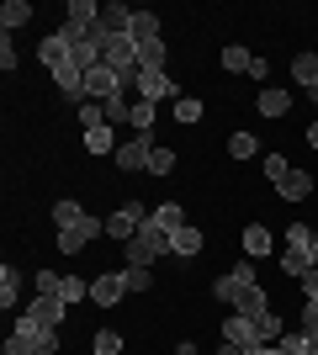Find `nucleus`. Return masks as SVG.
I'll use <instances>...</instances> for the list:
<instances>
[{"label":"nucleus","instance_id":"obj_38","mask_svg":"<svg viewBox=\"0 0 318 355\" xmlns=\"http://www.w3.org/2000/svg\"><path fill=\"white\" fill-rule=\"evenodd\" d=\"M281 270H287V276H297V282H303V276H308V270H313V266H308V254L287 250V254H281Z\"/></svg>","mask_w":318,"mask_h":355},{"label":"nucleus","instance_id":"obj_16","mask_svg":"<svg viewBox=\"0 0 318 355\" xmlns=\"http://www.w3.org/2000/svg\"><path fill=\"white\" fill-rule=\"evenodd\" d=\"M202 244H207V239H202V228H191V223L170 234V254H186V260H191V254H202Z\"/></svg>","mask_w":318,"mask_h":355},{"label":"nucleus","instance_id":"obj_2","mask_svg":"<svg viewBox=\"0 0 318 355\" xmlns=\"http://www.w3.org/2000/svg\"><path fill=\"white\" fill-rule=\"evenodd\" d=\"M6 355H59V329H37V324H21L6 334Z\"/></svg>","mask_w":318,"mask_h":355},{"label":"nucleus","instance_id":"obj_45","mask_svg":"<svg viewBox=\"0 0 318 355\" xmlns=\"http://www.w3.org/2000/svg\"><path fill=\"white\" fill-rule=\"evenodd\" d=\"M303 297H318V270H308V276H303Z\"/></svg>","mask_w":318,"mask_h":355},{"label":"nucleus","instance_id":"obj_24","mask_svg":"<svg viewBox=\"0 0 318 355\" xmlns=\"http://www.w3.org/2000/svg\"><path fill=\"white\" fill-rule=\"evenodd\" d=\"M149 218L159 223L165 234H175V228H186V212H181V202H159V207H154Z\"/></svg>","mask_w":318,"mask_h":355},{"label":"nucleus","instance_id":"obj_18","mask_svg":"<svg viewBox=\"0 0 318 355\" xmlns=\"http://www.w3.org/2000/svg\"><path fill=\"white\" fill-rule=\"evenodd\" d=\"M244 254H249V260L271 254V228H265V223H249V228H244Z\"/></svg>","mask_w":318,"mask_h":355},{"label":"nucleus","instance_id":"obj_9","mask_svg":"<svg viewBox=\"0 0 318 355\" xmlns=\"http://www.w3.org/2000/svg\"><path fill=\"white\" fill-rule=\"evenodd\" d=\"M143 218H149V212L138 207V202H127V207H117V212H112V218H106V234L127 244V239H133L138 228H143Z\"/></svg>","mask_w":318,"mask_h":355},{"label":"nucleus","instance_id":"obj_34","mask_svg":"<svg viewBox=\"0 0 318 355\" xmlns=\"http://www.w3.org/2000/svg\"><path fill=\"white\" fill-rule=\"evenodd\" d=\"M175 170V148H159L154 144V154H149V175H170Z\"/></svg>","mask_w":318,"mask_h":355},{"label":"nucleus","instance_id":"obj_47","mask_svg":"<svg viewBox=\"0 0 318 355\" xmlns=\"http://www.w3.org/2000/svg\"><path fill=\"white\" fill-rule=\"evenodd\" d=\"M303 144H308V148H318V122L308 128V138H303Z\"/></svg>","mask_w":318,"mask_h":355},{"label":"nucleus","instance_id":"obj_3","mask_svg":"<svg viewBox=\"0 0 318 355\" xmlns=\"http://www.w3.org/2000/svg\"><path fill=\"white\" fill-rule=\"evenodd\" d=\"M101 64L122 74V85H133V80H138V43H133V37H106Z\"/></svg>","mask_w":318,"mask_h":355},{"label":"nucleus","instance_id":"obj_40","mask_svg":"<svg viewBox=\"0 0 318 355\" xmlns=\"http://www.w3.org/2000/svg\"><path fill=\"white\" fill-rule=\"evenodd\" d=\"M154 128V101H133V133H149Z\"/></svg>","mask_w":318,"mask_h":355},{"label":"nucleus","instance_id":"obj_30","mask_svg":"<svg viewBox=\"0 0 318 355\" xmlns=\"http://www.w3.org/2000/svg\"><path fill=\"white\" fill-rule=\"evenodd\" d=\"M228 154H233V159H255V154H260V138L255 133H233V138H228Z\"/></svg>","mask_w":318,"mask_h":355},{"label":"nucleus","instance_id":"obj_42","mask_svg":"<svg viewBox=\"0 0 318 355\" xmlns=\"http://www.w3.org/2000/svg\"><path fill=\"white\" fill-rule=\"evenodd\" d=\"M303 334H318V297H303Z\"/></svg>","mask_w":318,"mask_h":355},{"label":"nucleus","instance_id":"obj_48","mask_svg":"<svg viewBox=\"0 0 318 355\" xmlns=\"http://www.w3.org/2000/svg\"><path fill=\"white\" fill-rule=\"evenodd\" d=\"M308 266H313V270H318V239H313V250H308Z\"/></svg>","mask_w":318,"mask_h":355},{"label":"nucleus","instance_id":"obj_4","mask_svg":"<svg viewBox=\"0 0 318 355\" xmlns=\"http://www.w3.org/2000/svg\"><path fill=\"white\" fill-rule=\"evenodd\" d=\"M249 286H260V282H255V260H239V266L228 270V276H218V282H212V297L233 308V302H239V297L249 292Z\"/></svg>","mask_w":318,"mask_h":355},{"label":"nucleus","instance_id":"obj_50","mask_svg":"<svg viewBox=\"0 0 318 355\" xmlns=\"http://www.w3.org/2000/svg\"><path fill=\"white\" fill-rule=\"evenodd\" d=\"M308 101H318V90H308Z\"/></svg>","mask_w":318,"mask_h":355},{"label":"nucleus","instance_id":"obj_14","mask_svg":"<svg viewBox=\"0 0 318 355\" xmlns=\"http://www.w3.org/2000/svg\"><path fill=\"white\" fill-rule=\"evenodd\" d=\"M101 27H106V37H127L133 32V11L127 6H101Z\"/></svg>","mask_w":318,"mask_h":355},{"label":"nucleus","instance_id":"obj_44","mask_svg":"<svg viewBox=\"0 0 318 355\" xmlns=\"http://www.w3.org/2000/svg\"><path fill=\"white\" fill-rule=\"evenodd\" d=\"M0 69H6V74L16 69V48H11V37H6V43H0Z\"/></svg>","mask_w":318,"mask_h":355},{"label":"nucleus","instance_id":"obj_21","mask_svg":"<svg viewBox=\"0 0 318 355\" xmlns=\"http://www.w3.org/2000/svg\"><path fill=\"white\" fill-rule=\"evenodd\" d=\"M292 80L308 85V90H318V53H297V59H292Z\"/></svg>","mask_w":318,"mask_h":355},{"label":"nucleus","instance_id":"obj_12","mask_svg":"<svg viewBox=\"0 0 318 355\" xmlns=\"http://www.w3.org/2000/svg\"><path fill=\"white\" fill-rule=\"evenodd\" d=\"M138 101H159V96H181V85L170 80V74H149V69H138Z\"/></svg>","mask_w":318,"mask_h":355},{"label":"nucleus","instance_id":"obj_39","mask_svg":"<svg viewBox=\"0 0 318 355\" xmlns=\"http://www.w3.org/2000/svg\"><path fill=\"white\" fill-rule=\"evenodd\" d=\"M175 122H202V101H191V96H175Z\"/></svg>","mask_w":318,"mask_h":355},{"label":"nucleus","instance_id":"obj_43","mask_svg":"<svg viewBox=\"0 0 318 355\" xmlns=\"http://www.w3.org/2000/svg\"><path fill=\"white\" fill-rule=\"evenodd\" d=\"M59 282H64V276H53V270H37V297H59Z\"/></svg>","mask_w":318,"mask_h":355},{"label":"nucleus","instance_id":"obj_31","mask_svg":"<svg viewBox=\"0 0 318 355\" xmlns=\"http://www.w3.org/2000/svg\"><path fill=\"white\" fill-rule=\"evenodd\" d=\"M313 228H308V223H292V228H287V250H297V254H308V250H313Z\"/></svg>","mask_w":318,"mask_h":355},{"label":"nucleus","instance_id":"obj_13","mask_svg":"<svg viewBox=\"0 0 318 355\" xmlns=\"http://www.w3.org/2000/svg\"><path fill=\"white\" fill-rule=\"evenodd\" d=\"M37 59H43V64H48V74H53V69H64V64L75 59V48L64 43V32H48L43 43H37Z\"/></svg>","mask_w":318,"mask_h":355},{"label":"nucleus","instance_id":"obj_1","mask_svg":"<svg viewBox=\"0 0 318 355\" xmlns=\"http://www.w3.org/2000/svg\"><path fill=\"white\" fill-rule=\"evenodd\" d=\"M122 254H127V266H154L159 254H170V234H165L154 218H143V228L122 244Z\"/></svg>","mask_w":318,"mask_h":355},{"label":"nucleus","instance_id":"obj_20","mask_svg":"<svg viewBox=\"0 0 318 355\" xmlns=\"http://www.w3.org/2000/svg\"><path fill=\"white\" fill-rule=\"evenodd\" d=\"M16 297H21V270H16V266H0V308L11 313Z\"/></svg>","mask_w":318,"mask_h":355},{"label":"nucleus","instance_id":"obj_5","mask_svg":"<svg viewBox=\"0 0 318 355\" xmlns=\"http://www.w3.org/2000/svg\"><path fill=\"white\" fill-rule=\"evenodd\" d=\"M64 313H69V302L64 297H32L27 308H21V324H37V329H59Z\"/></svg>","mask_w":318,"mask_h":355},{"label":"nucleus","instance_id":"obj_26","mask_svg":"<svg viewBox=\"0 0 318 355\" xmlns=\"http://www.w3.org/2000/svg\"><path fill=\"white\" fill-rule=\"evenodd\" d=\"M80 218H85V212H80V202H69V196H59V202H53V228H59V234H64V228H75Z\"/></svg>","mask_w":318,"mask_h":355},{"label":"nucleus","instance_id":"obj_23","mask_svg":"<svg viewBox=\"0 0 318 355\" xmlns=\"http://www.w3.org/2000/svg\"><path fill=\"white\" fill-rule=\"evenodd\" d=\"M133 43H154L159 37V16L154 11H133V32H127Z\"/></svg>","mask_w":318,"mask_h":355},{"label":"nucleus","instance_id":"obj_33","mask_svg":"<svg viewBox=\"0 0 318 355\" xmlns=\"http://www.w3.org/2000/svg\"><path fill=\"white\" fill-rule=\"evenodd\" d=\"M91 350L96 355H122V334H117V329H101V334L91 340Z\"/></svg>","mask_w":318,"mask_h":355},{"label":"nucleus","instance_id":"obj_49","mask_svg":"<svg viewBox=\"0 0 318 355\" xmlns=\"http://www.w3.org/2000/svg\"><path fill=\"white\" fill-rule=\"evenodd\" d=\"M308 355H318V334H313V345H308Z\"/></svg>","mask_w":318,"mask_h":355},{"label":"nucleus","instance_id":"obj_11","mask_svg":"<svg viewBox=\"0 0 318 355\" xmlns=\"http://www.w3.org/2000/svg\"><path fill=\"white\" fill-rule=\"evenodd\" d=\"M101 228H106V223H96V218H80L75 228H64V234H59V254H80V250H85V244H91L96 234H101Z\"/></svg>","mask_w":318,"mask_h":355},{"label":"nucleus","instance_id":"obj_8","mask_svg":"<svg viewBox=\"0 0 318 355\" xmlns=\"http://www.w3.org/2000/svg\"><path fill=\"white\" fill-rule=\"evenodd\" d=\"M122 297H127V276H122V270H106V276L91 282V302L96 308H117Z\"/></svg>","mask_w":318,"mask_h":355},{"label":"nucleus","instance_id":"obj_41","mask_svg":"<svg viewBox=\"0 0 318 355\" xmlns=\"http://www.w3.org/2000/svg\"><path fill=\"white\" fill-rule=\"evenodd\" d=\"M101 101H80V128H85V133H91V128H101Z\"/></svg>","mask_w":318,"mask_h":355},{"label":"nucleus","instance_id":"obj_36","mask_svg":"<svg viewBox=\"0 0 318 355\" xmlns=\"http://www.w3.org/2000/svg\"><path fill=\"white\" fill-rule=\"evenodd\" d=\"M292 175V164H287V154H265V180H276V186H281V180Z\"/></svg>","mask_w":318,"mask_h":355},{"label":"nucleus","instance_id":"obj_25","mask_svg":"<svg viewBox=\"0 0 318 355\" xmlns=\"http://www.w3.org/2000/svg\"><path fill=\"white\" fill-rule=\"evenodd\" d=\"M85 148H91V154H117L122 144H117V133L101 122V128H91V133H85Z\"/></svg>","mask_w":318,"mask_h":355},{"label":"nucleus","instance_id":"obj_37","mask_svg":"<svg viewBox=\"0 0 318 355\" xmlns=\"http://www.w3.org/2000/svg\"><path fill=\"white\" fill-rule=\"evenodd\" d=\"M122 276H127V292H149V286H154L149 266H127V270H122Z\"/></svg>","mask_w":318,"mask_h":355},{"label":"nucleus","instance_id":"obj_27","mask_svg":"<svg viewBox=\"0 0 318 355\" xmlns=\"http://www.w3.org/2000/svg\"><path fill=\"white\" fill-rule=\"evenodd\" d=\"M249 64H255V53H249V48H239V43L223 48V69H228V74H249Z\"/></svg>","mask_w":318,"mask_h":355},{"label":"nucleus","instance_id":"obj_19","mask_svg":"<svg viewBox=\"0 0 318 355\" xmlns=\"http://www.w3.org/2000/svg\"><path fill=\"white\" fill-rule=\"evenodd\" d=\"M233 308H239L244 318H265V313H271V297H265V286H249V292H244Z\"/></svg>","mask_w":318,"mask_h":355},{"label":"nucleus","instance_id":"obj_46","mask_svg":"<svg viewBox=\"0 0 318 355\" xmlns=\"http://www.w3.org/2000/svg\"><path fill=\"white\" fill-rule=\"evenodd\" d=\"M255 355H287V350H281V345H260Z\"/></svg>","mask_w":318,"mask_h":355},{"label":"nucleus","instance_id":"obj_15","mask_svg":"<svg viewBox=\"0 0 318 355\" xmlns=\"http://www.w3.org/2000/svg\"><path fill=\"white\" fill-rule=\"evenodd\" d=\"M170 53H165V37H154V43H138V69H149V74H165Z\"/></svg>","mask_w":318,"mask_h":355},{"label":"nucleus","instance_id":"obj_17","mask_svg":"<svg viewBox=\"0 0 318 355\" xmlns=\"http://www.w3.org/2000/svg\"><path fill=\"white\" fill-rule=\"evenodd\" d=\"M32 21V6L27 0H6V6H0V27H6V37H11L16 27H27Z\"/></svg>","mask_w":318,"mask_h":355},{"label":"nucleus","instance_id":"obj_29","mask_svg":"<svg viewBox=\"0 0 318 355\" xmlns=\"http://www.w3.org/2000/svg\"><path fill=\"white\" fill-rule=\"evenodd\" d=\"M64 21H75V27H101V11H96L91 0H69V16Z\"/></svg>","mask_w":318,"mask_h":355},{"label":"nucleus","instance_id":"obj_32","mask_svg":"<svg viewBox=\"0 0 318 355\" xmlns=\"http://www.w3.org/2000/svg\"><path fill=\"white\" fill-rule=\"evenodd\" d=\"M276 345H281V350H287V355H308V345H313V334H303V329H287V334H281V340H276Z\"/></svg>","mask_w":318,"mask_h":355},{"label":"nucleus","instance_id":"obj_7","mask_svg":"<svg viewBox=\"0 0 318 355\" xmlns=\"http://www.w3.org/2000/svg\"><path fill=\"white\" fill-rule=\"evenodd\" d=\"M223 345H239V350H260V329H255V318H244V313H228L223 318Z\"/></svg>","mask_w":318,"mask_h":355},{"label":"nucleus","instance_id":"obj_35","mask_svg":"<svg viewBox=\"0 0 318 355\" xmlns=\"http://www.w3.org/2000/svg\"><path fill=\"white\" fill-rule=\"evenodd\" d=\"M59 297H64V302H80V297H91V282H80V276H64V282H59Z\"/></svg>","mask_w":318,"mask_h":355},{"label":"nucleus","instance_id":"obj_22","mask_svg":"<svg viewBox=\"0 0 318 355\" xmlns=\"http://www.w3.org/2000/svg\"><path fill=\"white\" fill-rule=\"evenodd\" d=\"M276 191L287 196V202H303V196L313 191V175H308V170H292V175L281 180V186H276Z\"/></svg>","mask_w":318,"mask_h":355},{"label":"nucleus","instance_id":"obj_6","mask_svg":"<svg viewBox=\"0 0 318 355\" xmlns=\"http://www.w3.org/2000/svg\"><path fill=\"white\" fill-rule=\"evenodd\" d=\"M122 96V74L106 69V64H96V69H85V101H117Z\"/></svg>","mask_w":318,"mask_h":355},{"label":"nucleus","instance_id":"obj_28","mask_svg":"<svg viewBox=\"0 0 318 355\" xmlns=\"http://www.w3.org/2000/svg\"><path fill=\"white\" fill-rule=\"evenodd\" d=\"M260 112H265V117H287V106H292V96L287 90H260Z\"/></svg>","mask_w":318,"mask_h":355},{"label":"nucleus","instance_id":"obj_10","mask_svg":"<svg viewBox=\"0 0 318 355\" xmlns=\"http://www.w3.org/2000/svg\"><path fill=\"white\" fill-rule=\"evenodd\" d=\"M149 154H154V138H149V133H138L133 144H122L112 159H117V170H149Z\"/></svg>","mask_w":318,"mask_h":355}]
</instances>
